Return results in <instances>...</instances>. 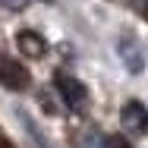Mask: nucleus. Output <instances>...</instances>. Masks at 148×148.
Here are the masks:
<instances>
[{"label": "nucleus", "mask_w": 148, "mask_h": 148, "mask_svg": "<svg viewBox=\"0 0 148 148\" xmlns=\"http://www.w3.org/2000/svg\"><path fill=\"white\" fill-rule=\"evenodd\" d=\"M16 44H19L29 57H41V54L47 51V41H44L41 35H35V32H19V35H16Z\"/></svg>", "instance_id": "obj_6"}, {"label": "nucleus", "mask_w": 148, "mask_h": 148, "mask_svg": "<svg viewBox=\"0 0 148 148\" xmlns=\"http://www.w3.org/2000/svg\"><path fill=\"white\" fill-rule=\"evenodd\" d=\"M54 88H57V95L63 98V104H66L69 110H82V107H85V101H88V88H85L76 76L60 73L57 79H54Z\"/></svg>", "instance_id": "obj_2"}, {"label": "nucleus", "mask_w": 148, "mask_h": 148, "mask_svg": "<svg viewBox=\"0 0 148 148\" xmlns=\"http://www.w3.org/2000/svg\"><path fill=\"white\" fill-rule=\"evenodd\" d=\"M16 117H19V123H22V129H25V136L32 139V145L35 148H51V139L38 129V123H35V117H32L25 107H16Z\"/></svg>", "instance_id": "obj_5"}, {"label": "nucleus", "mask_w": 148, "mask_h": 148, "mask_svg": "<svg viewBox=\"0 0 148 148\" xmlns=\"http://www.w3.org/2000/svg\"><path fill=\"white\" fill-rule=\"evenodd\" d=\"M0 6H6V10L19 13V10H25V6H29V0H0Z\"/></svg>", "instance_id": "obj_7"}, {"label": "nucleus", "mask_w": 148, "mask_h": 148, "mask_svg": "<svg viewBox=\"0 0 148 148\" xmlns=\"http://www.w3.org/2000/svg\"><path fill=\"white\" fill-rule=\"evenodd\" d=\"M117 57L123 60V66L132 73V76H142L145 73V47L132 38V35H120L117 38Z\"/></svg>", "instance_id": "obj_1"}, {"label": "nucleus", "mask_w": 148, "mask_h": 148, "mask_svg": "<svg viewBox=\"0 0 148 148\" xmlns=\"http://www.w3.org/2000/svg\"><path fill=\"white\" fill-rule=\"evenodd\" d=\"M123 126L132 136H145L148 132V107L142 101H126L123 104Z\"/></svg>", "instance_id": "obj_3"}, {"label": "nucleus", "mask_w": 148, "mask_h": 148, "mask_svg": "<svg viewBox=\"0 0 148 148\" xmlns=\"http://www.w3.org/2000/svg\"><path fill=\"white\" fill-rule=\"evenodd\" d=\"M0 82L10 91H22L29 85V73H25L16 60H0Z\"/></svg>", "instance_id": "obj_4"}, {"label": "nucleus", "mask_w": 148, "mask_h": 148, "mask_svg": "<svg viewBox=\"0 0 148 148\" xmlns=\"http://www.w3.org/2000/svg\"><path fill=\"white\" fill-rule=\"evenodd\" d=\"M129 3H132V10H136L139 16H145V19H148V0H129Z\"/></svg>", "instance_id": "obj_9"}, {"label": "nucleus", "mask_w": 148, "mask_h": 148, "mask_svg": "<svg viewBox=\"0 0 148 148\" xmlns=\"http://www.w3.org/2000/svg\"><path fill=\"white\" fill-rule=\"evenodd\" d=\"M104 148H129V142H126V139H120V136H110V139L104 142Z\"/></svg>", "instance_id": "obj_8"}]
</instances>
